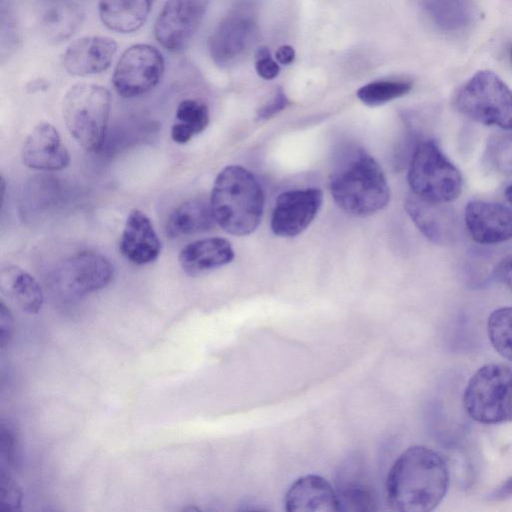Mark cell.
<instances>
[{
    "label": "cell",
    "mask_w": 512,
    "mask_h": 512,
    "mask_svg": "<svg viewBox=\"0 0 512 512\" xmlns=\"http://www.w3.org/2000/svg\"><path fill=\"white\" fill-rule=\"evenodd\" d=\"M0 291L21 311L36 314L43 305V292L37 280L22 268L7 265L0 271Z\"/></svg>",
    "instance_id": "cell-21"
},
{
    "label": "cell",
    "mask_w": 512,
    "mask_h": 512,
    "mask_svg": "<svg viewBox=\"0 0 512 512\" xmlns=\"http://www.w3.org/2000/svg\"><path fill=\"white\" fill-rule=\"evenodd\" d=\"M257 31L254 9L238 5L217 24L208 39V51L213 62L222 68L236 64L247 53Z\"/></svg>",
    "instance_id": "cell-8"
},
{
    "label": "cell",
    "mask_w": 512,
    "mask_h": 512,
    "mask_svg": "<svg viewBox=\"0 0 512 512\" xmlns=\"http://www.w3.org/2000/svg\"><path fill=\"white\" fill-rule=\"evenodd\" d=\"M412 83L403 80H382L368 83L357 91L359 100L368 106L383 105L391 100L406 95Z\"/></svg>",
    "instance_id": "cell-27"
},
{
    "label": "cell",
    "mask_w": 512,
    "mask_h": 512,
    "mask_svg": "<svg viewBox=\"0 0 512 512\" xmlns=\"http://www.w3.org/2000/svg\"><path fill=\"white\" fill-rule=\"evenodd\" d=\"M471 238L480 244H498L512 238V212L508 206L473 200L464 212Z\"/></svg>",
    "instance_id": "cell-13"
},
{
    "label": "cell",
    "mask_w": 512,
    "mask_h": 512,
    "mask_svg": "<svg viewBox=\"0 0 512 512\" xmlns=\"http://www.w3.org/2000/svg\"><path fill=\"white\" fill-rule=\"evenodd\" d=\"M215 223L210 200L194 198L172 211L167 220L166 232L170 237L177 238L208 231Z\"/></svg>",
    "instance_id": "cell-23"
},
{
    "label": "cell",
    "mask_w": 512,
    "mask_h": 512,
    "mask_svg": "<svg viewBox=\"0 0 512 512\" xmlns=\"http://www.w3.org/2000/svg\"><path fill=\"white\" fill-rule=\"evenodd\" d=\"M175 119L171 138L176 143L184 144L206 129L209 124V109L200 100L184 99L176 108Z\"/></svg>",
    "instance_id": "cell-25"
},
{
    "label": "cell",
    "mask_w": 512,
    "mask_h": 512,
    "mask_svg": "<svg viewBox=\"0 0 512 512\" xmlns=\"http://www.w3.org/2000/svg\"><path fill=\"white\" fill-rule=\"evenodd\" d=\"M111 107V94L101 85L77 83L66 92L62 114L70 134L88 152L102 148Z\"/></svg>",
    "instance_id": "cell-4"
},
{
    "label": "cell",
    "mask_w": 512,
    "mask_h": 512,
    "mask_svg": "<svg viewBox=\"0 0 512 512\" xmlns=\"http://www.w3.org/2000/svg\"><path fill=\"white\" fill-rule=\"evenodd\" d=\"M493 275L512 291V255L497 264Z\"/></svg>",
    "instance_id": "cell-35"
},
{
    "label": "cell",
    "mask_w": 512,
    "mask_h": 512,
    "mask_svg": "<svg viewBox=\"0 0 512 512\" xmlns=\"http://www.w3.org/2000/svg\"><path fill=\"white\" fill-rule=\"evenodd\" d=\"M25 166L41 171H59L70 163V154L50 123L37 124L26 137L22 150Z\"/></svg>",
    "instance_id": "cell-15"
},
{
    "label": "cell",
    "mask_w": 512,
    "mask_h": 512,
    "mask_svg": "<svg viewBox=\"0 0 512 512\" xmlns=\"http://www.w3.org/2000/svg\"><path fill=\"white\" fill-rule=\"evenodd\" d=\"M468 415L483 424L512 421V367L490 363L480 367L464 390Z\"/></svg>",
    "instance_id": "cell-6"
},
{
    "label": "cell",
    "mask_w": 512,
    "mask_h": 512,
    "mask_svg": "<svg viewBox=\"0 0 512 512\" xmlns=\"http://www.w3.org/2000/svg\"><path fill=\"white\" fill-rule=\"evenodd\" d=\"M453 103L478 123L512 130V90L490 70L477 71L457 90Z\"/></svg>",
    "instance_id": "cell-5"
},
{
    "label": "cell",
    "mask_w": 512,
    "mask_h": 512,
    "mask_svg": "<svg viewBox=\"0 0 512 512\" xmlns=\"http://www.w3.org/2000/svg\"><path fill=\"white\" fill-rule=\"evenodd\" d=\"M205 11V0H167L154 24L156 40L170 52L184 50L198 30Z\"/></svg>",
    "instance_id": "cell-11"
},
{
    "label": "cell",
    "mask_w": 512,
    "mask_h": 512,
    "mask_svg": "<svg viewBox=\"0 0 512 512\" xmlns=\"http://www.w3.org/2000/svg\"><path fill=\"white\" fill-rule=\"evenodd\" d=\"M1 460H6L10 465L16 463L17 439L14 429L8 423L1 422Z\"/></svg>",
    "instance_id": "cell-32"
},
{
    "label": "cell",
    "mask_w": 512,
    "mask_h": 512,
    "mask_svg": "<svg viewBox=\"0 0 512 512\" xmlns=\"http://www.w3.org/2000/svg\"><path fill=\"white\" fill-rule=\"evenodd\" d=\"M289 99L283 90L278 89L273 97L257 111L258 120H267L274 117L289 105Z\"/></svg>",
    "instance_id": "cell-33"
},
{
    "label": "cell",
    "mask_w": 512,
    "mask_h": 512,
    "mask_svg": "<svg viewBox=\"0 0 512 512\" xmlns=\"http://www.w3.org/2000/svg\"><path fill=\"white\" fill-rule=\"evenodd\" d=\"M255 69L257 74L265 80L276 78L280 72L278 63L272 58L270 51L266 47H261L257 50Z\"/></svg>",
    "instance_id": "cell-31"
},
{
    "label": "cell",
    "mask_w": 512,
    "mask_h": 512,
    "mask_svg": "<svg viewBox=\"0 0 512 512\" xmlns=\"http://www.w3.org/2000/svg\"><path fill=\"white\" fill-rule=\"evenodd\" d=\"M407 180L412 194L431 202L449 203L462 190L459 170L432 140L421 141L415 147Z\"/></svg>",
    "instance_id": "cell-7"
},
{
    "label": "cell",
    "mask_w": 512,
    "mask_h": 512,
    "mask_svg": "<svg viewBox=\"0 0 512 512\" xmlns=\"http://www.w3.org/2000/svg\"><path fill=\"white\" fill-rule=\"evenodd\" d=\"M449 486V469L433 449L414 445L392 464L385 490L389 507L398 512H429L443 500Z\"/></svg>",
    "instance_id": "cell-1"
},
{
    "label": "cell",
    "mask_w": 512,
    "mask_h": 512,
    "mask_svg": "<svg viewBox=\"0 0 512 512\" xmlns=\"http://www.w3.org/2000/svg\"><path fill=\"white\" fill-rule=\"evenodd\" d=\"M483 159L490 169L512 175V132L492 136L487 142Z\"/></svg>",
    "instance_id": "cell-28"
},
{
    "label": "cell",
    "mask_w": 512,
    "mask_h": 512,
    "mask_svg": "<svg viewBox=\"0 0 512 512\" xmlns=\"http://www.w3.org/2000/svg\"><path fill=\"white\" fill-rule=\"evenodd\" d=\"M209 200L216 223L229 234L249 235L261 222L264 193L244 167H225L215 179Z\"/></svg>",
    "instance_id": "cell-3"
},
{
    "label": "cell",
    "mask_w": 512,
    "mask_h": 512,
    "mask_svg": "<svg viewBox=\"0 0 512 512\" xmlns=\"http://www.w3.org/2000/svg\"><path fill=\"white\" fill-rule=\"evenodd\" d=\"M1 57L12 54L18 46L19 30L15 15L8 7L1 8V32H0Z\"/></svg>",
    "instance_id": "cell-29"
},
{
    "label": "cell",
    "mask_w": 512,
    "mask_h": 512,
    "mask_svg": "<svg viewBox=\"0 0 512 512\" xmlns=\"http://www.w3.org/2000/svg\"><path fill=\"white\" fill-rule=\"evenodd\" d=\"M13 317L10 310L6 307L5 303L1 301L0 305V343L1 348L10 342L13 333Z\"/></svg>",
    "instance_id": "cell-34"
},
{
    "label": "cell",
    "mask_w": 512,
    "mask_h": 512,
    "mask_svg": "<svg viewBox=\"0 0 512 512\" xmlns=\"http://www.w3.org/2000/svg\"><path fill=\"white\" fill-rule=\"evenodd\" d=\"M275 58L279 64L289 65L295 59V50L290 45H282L277 49Z\"/></svg>",
    "instance_id": "cell-36"
},
{
    "label": "cell",
    "mask_w": 512,
    "mask_h": 512,
    "mask_svg": "<svg viewBox=\"0 0 512 512\" xmlns=\"http://www.w3.org/2000/svg\"><path fill=\"white\" fill-rule=\"evenodd\" d=\"M119 249L130 262L145 265L157 259L161 242L148 216L138 209L127 216Z\"/></svg>",
    "instance_id": "cell-18"
},
{
    "label": "cell",
    "mask_w": 512,
    "mask_h": 512,
    "mask_svg": "<svg viewBox=\"0 0 512 512\" xmlns=\"http://www.w3.org/2000/svg\"><path fill=\"white\" fill-rule=\"evenodd\" d=\"M422 8L441 29L465 28L473 16V0H418Z\"/></svg>",
    "instance_id": "cell-24"
},
{
    "label": "cell",
    "mask_w": 512,
    "mask_h": 512,
    "mask_svg": "<svg viewBox=\"0 0 512 512\" xmlns=\"http://www.w3.org/2000/svg\"><path fill=\"white\" fill-rule=\"evenodd\" d=\"M233 258L230 242L219 237L194 241L182 248L178 256L181 268L191 276L224 266Z\"/></svg>",
    "instance_id": "cell-19"
},
{
    "label": "cell",
    "mask_w": 512,
    "mask_h": 512,
    "mask_svg": "<svg viewBox=\"0 0 512 512\" xmlns=\"http://www.w3.org/2000/svg\"><path fill=\"white\" fill-rule=\"evenodd\" d=\"M322 199L321 190L314 187L281 193L272 211L273 233L282 237H294L302 233L317 215Z\"/></svg>",
    "instance_id": "cell-12"
},
{
    "label": "cell",
    "mask_w": 512,
    "mask_h": 512,
    "mask_svg": "<svg viewBox=\"0 0 512 512\" xmlns=\"http://www.w3.org/2000/svg\"><path fill=\"white\" fill-rule=\"evenodd\" d=\"M487 333L494 349L512 361V307H502L490 314Z\"/></svg>",
    "instance_id": "cell-26"
},
{
    "label": "cell",
    "mask_w": 512,
    "mask_h": 512,
    "mask_svg": "<svg viewBox=\"0 0 512 512\" xmlns=\"http://www.w3.org/2000/svg\"><path fill=\"white\" fill-rule=\"evenodd\" d=\"M113 274V266L107 258L82 251L60 263L53 275V285L65 297L80 298L105 288Z\"/></svg>",
    "instance_id": "cell-10"
},
{
    "label": "cell",
    "mask_w": 512,
    "mask_h": 512,
    "mask_svg": "<svg viewBox=\"0 0 512 512\" xmlns=\"http://www.w3.org/2000/svg\"><path fill=\"white\" fill-rule=\"evenodd\" d=\"M155 0H99L102 23L118 33L138 30L147 20Z\"/></svg>",
    "instance_id": "cell-22"
},
{
    "label": "cell",
    "mask_w": 512,
    "mask_h": 512,
    "mask_svg": "<svg viewBox=\"0 0 512 512\" xmlns=\"http://www.w3.org/2000/svg\"><path fill=\"white\" fill-rule=\"evenodd\" d=\"M117 52V43L107 36H85L72 42L62 56L66 71L89 76L107 70Z\"/></svg>",
    "instance_id": "cell-16"
},
{
    "label": "cell",
    "mask_w": 512,
    "mask_h": 512,
    "mask_svg": "<svg viewBox=\"0 0 512 512\" xmlns=\"http://www.w3.org/2000/svg\"><path fill=\"white\" fill-rule=\"evenodd\" d=\"M512 496V476L503 482L492 494L491 498L495 500L504 499Z\"/></svg>",
    "instance_id": "cell-37"
},
{
    "label": "cell",
    "mask_w": 512,
    "mask_h": 512,
    "mask_svg": "<svg viewBox=\"0 0 512 512\" xmlns=\"http://www.w3.org/2000/svg\"><path fill=\"white\" fill-rule=\"evenodd\" d=\"M83 19V10L72 0H45L38 15L40 31L53 43L69 39L79 29Z\"/></svg>",
    "instance_id": "cell-20"
},
{
    "label": "cell",
    "mask_w": 512,
    "mask_h": 512,
    "mask_svg": "<svg viewBox=\"0 0 512 512\" xmlns=\"http://www.w3.org/2000/svg\"><path fill=\"white\" fill-rule=\"evenodd\" d=\"M329 188L335 203L356 216H369L382 210L390 197L381 167L359 147H351L339 156L330 175Z\"/></svg>",
    "instance_id": "cell-2"
},
{
    "label": "cell",
    "mask_w": 512,
    "mask_h": 512,
    "mask_svg": "<svg viewBox=\"0 0 512 512\" xmlns=\"http://www.w3.org/2000/svg\"><path fill=\"white\" fill-rule=\"evenodd\" d=\"M164 68V58L155 47L132 45L123 52L114 69L113 86L124 98L139 97L158 85Z\"/></svg>",
    "instance_id": "cell-9"
},
{
    "label": "cell",
    "mask_w": 512,
    "mask_h": 512,
    "mask_svg": "<svg viewBox=\"0 0 512 512\" xmlns=\"http://www.w3.org/2000/svg\"><path fill=\"white\" fill-rule=\"evenodd\" d=\"M505 199H506L508 208L512 212V183L505 190Z\"/></svg>",
    "instance_id": "cell-38"
},
{
    "label": "cell",
    "mask_w": 512,
    "mask_h": 512,
    "mask_svg": "<svg viewBox=\"0 0 512 512\" xmlns=\"http://www.w3.org/2000/svg\"><path fill=\"white\" fill-rule=\"evenodd\" d=\"M284 504L288 512L340 511L337 492L328 480L315 474L294 481L285 494Z\"/></svg>",
    "instance_id": "cell-17"
},
{
    "label": "cell",
    "mask_w": 512,
    "mask_h": 512,
    "mask_svg": "<svg viewBox=\"0 0 512 512\" xmlns=\"http://www.w3.org/2000/svg\"><path fill=\"white\" fill-rule=\"evenodd\" d=\"M22 491L17 482L1 467L0 473V510L15 512L20 510Z\"/></svg>",
    "instance_id": "cell-30"
},
{
    "label": "cell",
    "mask_w": 512,
    "mask_h": 512,
    "mask_svg": "<svg viewBox=\"0 0 512 512\" xmlns=\"http://www.w3.org/2000/svg\"><path fill=\"white\" fill-rule=\"evenodd\" d=\"M405 209L429 241L438 245L454 243L457 221L454 210L448 203L427 201L410 193L405 200Z\"/></svg>",
    "instance_id": "cell-14"
},
{
    "label": "cell",
    "mask_w": 512,
    "mask_h": 512,
    "mask_svg": "<svg viewBox=\"0 0 512 512\" xmlns=\"http://www.w3.org/2000/svg\"><path fill=\"white\" fill-rule=\"evenodd\" d=\"M508 58H509L510 63L512 64V44L508 49Z\"/></svg>",
    "instance_id": "cell-39"
}]
</instances>
